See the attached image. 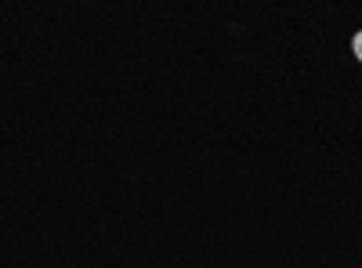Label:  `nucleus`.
I'll use <instances>...</instances> for the list:
<instances>
[{
	"label": "nucleus",
	"mask_w": 362,
	"mask_h": 268,
	"mask_svg": "<svg viewBox=\"0 0 362 268\" xmlns=\"http://www.w3.org/2000/svg\"><path fill=\"white\" fill-rule=\"evenodd\" d=\"M351 54L362 62V33H355V37H351Z\"/></svg>",
	"instance_id": "nucleus-1"
}]
</instances>
